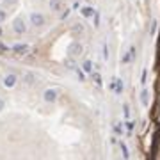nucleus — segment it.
<instances>
[{"mask_svg": "<svg viewBox=\"0 0 160 160\" xmlns=\"http://www.w3.org/2000/svg\"><path fill=\"white\" fill-rule=\"evenodd\" d=\"M30 23L34 25V27H43L44 25V16L41 13H32L30 15Z\"/></svg>", "mask_w": 160, "mask_h": 160, "instance_id": "nucleus-1", "label": "nucleus"}, {"mask_svg": "<svg viewBox=\"0 0 160 160\" xmlns=\"http://www.w3.org/2000/svg\"><path fill=\"white\" fill-rule=\"evenodd\" d=\"M13 29H15L16 34H23L27 30V25H25V22H23L22 18H16L15 22H13Z\"/></svg>", "mask_w": 160, "mask_h": 160, "instance_id": "nucleus-2", "label": "nucleus"}, {"mask_svg": "<svg viewBox=\"0 0 160 160\" xmlns=\"http://www.w3.org/2000/svg\"><path fill=\"white\" fill-rule=\"evenodd\" d=\"M43 98H44L46 103H53L57 100V91H55V89H46L43 93Z\"/></svg>", "mask_w": 160, "mask_h": 160, "instance_id": "nucleus-3", "label": "nucleus"}, {"mask_svg": "<svg viewBox=\"0 0 160 160\" xmlns=\"http://www.w3.org/2000/svg\"><path fill=\"white\" fill-rule=\"evenodd\" d=\"M4 86H6V87H15L16 86V75H13V73H11V75H7V77H6V78H4Z\"/></svg>", "mask_w": 160, "mask_h": 160, "instance_id": "nucleus-4", "label": "nucleus"}, {"mask_svg": "<svg viewBox=\"0 0 160 160\" xmlns=\"http://www.w3.org/2000/svg\"><path fill=\"white\" fill-rule=\"evenodd\" d=\"M80 13H82V16H84V18H93L96 11H95V7H91V6H86V7L80 9Z\"/></svg>", "mask_w": 160, "mask_h": 160, "instance_id": "nucleus-5", "label": "nucleus"}, {"mask_svg": "<svg viewBox=\"0 0 160 160\" xmlns=\"http://www.w3.org/2000/svg\"><path fill=\"white\" fill-rule=\"evenodd\" d=\"M13 50H15L16 53H20V55H23V53H27V52H29V46H27V44L18 43V44H15V46H13Z\"/></svg>", "mask_w": 160, "mask_h": 160, "instance_id": "nucleus-6", "label": "nucleus"}, {"mask_svg": "<svg viewBox=\"0 0 160 160\" xmlns=\"http://www.w3.org/2000/svg\"><path fill=\"white\" fill-rule=\"evenodd\" d=\"M71 57H75V55H78V53H82V46L80 44H77V43H73L71 44V48H69V52H68Z\"/></svg>", "mask_w": 160, "mask_h": 160, "instance_id": "nucleus-7", "label": "nucleus"}, {"mask_svg": "<svg viewBox=\"0 0 160 160\" xmlns=\"http://www.w3.org/2000/svg\"><path fill=\"white\" fill-rule=\"evenodd\" d=\"M114 93H116V95H121V93H123V80L121 78L114 80Z\"/></svg>", "mask_w": 160, "mask_h": 160, "instance_id": "nucleus-8", "label": "nucleus"}, {"mask_svg": "<svg viewBox=\"0 0 160 160\" xmlns=\"http://www.w3.org/2000/svg\"><path fill=\"white\" fill-rule=\"evenodd\" d=\"M82 69H84V71H87V73H91L93 71V61H84V62H82Z\"/></svg>", "mask_w": 160, "mask_h": 160, "instance_id": "nucleus-9", "label": "nucleus"}, {"mask_svg": "<svg viewBox=\"0 0 160 160\" xmlns=\"http://www.w3.org/2000/svg\"><path fill=\"white\" fill-rule=\"evenodd\" d=\"M141 102H142L144 107L149 103V100H148V89H142V91H141Z\"/></svg>", "mask_w": 160, "mask_h": 160, "instance_id": "nucleus-10", "label": "nucleus"}, {"mask_svg": "<svg viewBox=\"0 0 160 160\" xmlns=\"http://www.w3.org/2000/svg\"><path fill=\"white\" fill-rule=\"evenodd\" d=\"M50 7L53 9V11H59V9H61V2H59V0H50Z\"/></svg>", "mask_w": 160, "mask_h": 160, "instance_id": "nucleus-11", "label": "nucleus"}, {"mask_svg": "<svg viewBox=\"0 0 160 160\" xmlns=\"http://www.w3.org/2000/svg\"><path fill=\"white\" fill-rule=\"evenodd\" d=\"M25 84H29V86L34 84V75H32V73H27V75H25Z\"/></svg>", "mask_w": 160, "mask_h": 160, "instance_id": "nucleus-12", "label": "nucleus"}, {"mask_svg": "<svg viewBox=\"0 0 160 160\" xmlns=\"http://www.w3.org/2000/svg\"><path fill=\"white\" fill-rule=\"evenodd\" d=\"M93 78H95V82L98 84V86H102V75H100L98 71H95V73H93Z\"/></svg>", "mask_w": 160, "mask_h": 160, "instance_id": "nucleus-13", "label": "nucleus"}, {"mask_svg": "<svg viewBox=\"0 0 160 160\" xmlns=\"http://www.w3.org/2000/svg\"><path fill=\"white\" fill-rule=\"evenodd\" d=\"M114 132H116V135H123V126H121V124H116V126H114Z\"/></svg>", "mask_w": 160, "mask_h": 160, "instance_id": "nucleus-14", "label": "nucleus"}, {"mask_svg": "<svg viewBox=\"0 0 160 160\" xmlns=\"http://www.w3.org/2000/svg\"><path fill=\"white\" fill-rule=\"evenodd\" d=\"M103 59H105V61L109 59V48H107V43H103Z\"/></svg>", "mask_w": 160, "mask_h": 160, "instance_id": "nucleus-15", "label": "nucleus"}, {"mask_svg": "<svg viewBox=\"0 0 160 160\" xmlns=\"http://www.w3.org/2000/svg\"><path fill=\"white\" fill-rule=\"evenodd\" d=\"M146 80H148V69H142V77H141V82L146 84Z\"/></svg>", "mask_w": 160, "mask_h": 160, "instance_id": "nucleus-16", "label": "nucleus"}, {"mask_svg": "<svg viewBox=\"0 0 160 160\" xmlns=\"http://www.w3.org/2000/svg\"><path fill=\"white\" fill-rule=\"evenodd\" d=\"M6 18H7V13H6V11H4V9H0V23L4 22V20H6Z\"/></svg>", "mask_w": 160, "mask_h": 160, "instance_id": "nucleus-17", "label": "nucleus"}, {"mask_svg": "<svg viewBox=\"0 0 160 160\" xmlns=\"http://www.w3.org/2000/svg\"><path fill=\"white\" fill-rule=\"evenodd\" d=\"M77 75H78V80H80V82H84V80H86V75H84V71L77 69Z\"/></svg>", "mask_w": 160, "mask_h": 160, "instance_id": "nucleus-18", "label": "nucleus"}, {"mask_svg": "<svg viewBox=\"0 0 160 160\" xmlns=\"http://www.w3.org/2000/svg\"><path fill=\"white\" fill-rule=\"evenodd\" d=\"M93 18H95V25L98 27V25H100V15H98V11L95 13V16H93Z\"/></svg>", "mask_w": 160, "mask_h": 160, "instance_id": "nucleus-19", "label": "nucleus"}, {"mask_svg": "<svg viewBox=\"0 0 160 160\" xmlns=\"http://www.w3.org/2000/svg\"><path fill=\"white\" fill-rule=\"evenodd\" d=\"M126 130H128V133L133 130V123H132V121H126Z\"/></svg>", "mask_w": 160, "mask_h": 160, "instance_id": "nucleus-20", "label": "nucleus"}, {"mask_svg": "<svg viewBox=\"0 0 160 160\" xmlns=\"http://www.w3.org/2000/svg\"><path fill=\"white\" fill-rule=\"evenodd\" d=\"M123 110H124V117L128 119V114H130V109H128V105H123Z\"/></svg>", "mask_w": 160, "mask_h": 160, "instance_id": "nucleus-21", "label": "nucleus"}, {"mask_svg": "<svg viewBox=\"0 0 160 160\" xmlns=\"http://www.w3.org/2000/svg\"><path fill=\"white\" fill-rule=\"evenodd\" d=\"M4 107H6V102H4V100L0 98V110H4Z\"/></svg>", "mask_w": 160, "mask_h": 160, "instance_id": "nucleus-22", "label": "nucleus"}, {"mask_svg": "<svg viewBox=\"0 0 160 160\" xmlns=\"http://www.w3.org/2000/svg\"><path fill=\"white\" fill-rule=\"evenodd\" d=\"M0 50H7V48H6V46H4V44L0 43Z\"/></svg>", "mask_w": 160, "mask_h": 160, "instance_id": "nucleus-23", "label": "nucleus"}, {"mask_svg": "<svg viewBox=\"0 0 160 160\" xmlns=\"http://www.w3.org/2000/svg\"><path fill=\"white\" fill-rule=\"evenodd\" d=\"M6 2H7V4H15L16 0H6Z\"/></svg>", "mask_w": 160, "mask_h": 160, "instance_id": "nucleus-24", "label": "nucleus"}, {"mask_svg": "<svg viewBox=\"0 0 160 160\" xmlns=\"http://www.w3.org/2000/svg\"><path fill=\"white\" fill-rule=\"evenodd\" d=\"M0 36H2V29H0Z\"/></svg>", "mask_w": 160, "mask_h": 160, "instance_id": "nucleus-25", "label": "nucleus"}]
</instances>
